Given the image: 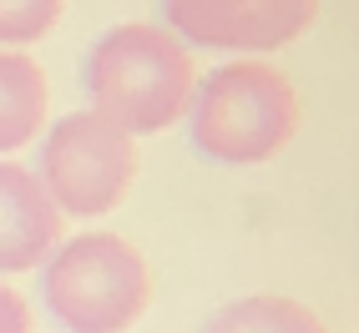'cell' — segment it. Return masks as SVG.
Returning a JSON list of instances; mask_svg holds the SVG:
<instances>
[{"instance_id": "9", "label": "cell", "mask_w": 359, "mask_h": 333, "mask_svg": "<svg viewBox=\"0 0 359 333\" xmlns=\"http://www.w3.org/2000/svg\"><path fill=\"white\" fill-rule=\"evenodd\" d=\"M66 0H0V45H31L56 31Z\"/></svg>"}, {"instance_id": "1", "label": "cell", "mask_w": 359, "mask_h": 333, "mask_svg": "<svg viewBox=\"0 0 359 333\" xmlns=\"http://www.w3.org/2000/svg\"><path fill=\"white\" fill-rule=\"evenodd\" d=\"M81 81L91 111H102L127 136H152L167 132L177 116H187L198 71H193V51L167 26L132 20V26H116L91 45Z\"/></svg>"}, {"instance_id": "10", "label": "cell", "mask_w": 359, "mask_h": 333, "mask_svg": "<svg viewBox=\"0 0 359 333\" xmlns=\"http://www.w3.org/2000/svg\"><path fill=\"white\" fill-rule=\"evenodd\" d=\"M0 333H31V308L6 278H0Z\"/></svg>"}, {"instance_id": "3", "label": "cell", "mask_w": 359, "mask_h": 333, "mask_svg": "<svg viewBox=\"0 0 359 333\" xmlns=\"http://www.w3.org/2000/svg\"><path fill=\"white\" fill-rule=\"evenodd\" d=\"M41 293L66 333H127L152 308V268L127 237L81 232L46 257Z\"/></svg>"}, {"instance_id": "6", "label": "cell", "mask_w": 359, "mask_h": 333, "mask_svg": "<svg viewBox=\"0 0 359 333\" xmlns=\"http://www.w3.org/2000/svg\"><path fill=\"white\" fill-rule=\"evenodd\" d=\"M61 243V212L36 172L0 157V278L31 273Z\"/></svg>"}, {"instance_id": "2", "label": "cell", "mask_w": 359, "mask_h": 333, "mask_svg": "<svg viewBox=\"0 0 359 333\" xmlns=\"http://www.w3.org/2000/svg\"><path fill=\"white\" fill-rule=\"evenodd\" d=\"M299 91L278 66L263 61H233L208 71V81L193 86L187 101V127L193 147L228 166H258L273 162L299 136Z\"/></svg>"}, {"instance_id": "5", "label": "cell", "mask_w": 359, "mask_h": 333, "mask_svg": "<svg viewBox=\"0 0 359 333\" xmlns=\"http://www.w3.org/2000/svg\"><path fill=\"white\" fill-rule=\"evenodd\" d=\"M167 31L182 45L263 56L294 45L319 20V0H162Z\"/></svg>"}, {"instance_id": "4", "label": "cell", "mask_w": 359, "mask_h": 333, "mask_svg": "<svg viewBox=\"0 0 359 333\" xmlns=\"http://www.w3.org/2000/svg\"><path fill=\"white\" fill-rule=\"evenodd\" d=\"M137 182V136L102 111H71L41 141V187L66 218H107Z\"/></svg>"}, {"instance_id": "8", "label": "cell", "mask_w": 359, "mask_h": 333, "mask_svg": "<svg viewBox=\"0 0 359 333\" xmlns=\"http://www.w3.org/2000/svg\"><path fill=\"white\" fill-rule=\"evenodd\" d=\"M203 333H324V323H319L314 308H304L299 298L248 293L238 303H223L218 313L208 318Z\"/></svg>"}, {"instance_id": "7", "label": "cell", "mask_w": 359, "mask_h": 333, "mask_svg": "<svg viewBox=\"0 0 359 333\" xmlns=\"http://www.w3.org/2000/svg\"><path fill=\"white\" fill-rule=\"evenodd\" d=\"M51 86L26 51H0V157L31 147L46 127Z\"/></svg>"}]
</instances>
